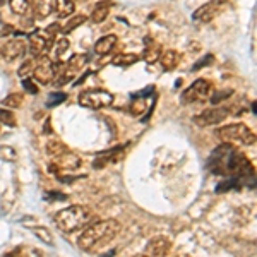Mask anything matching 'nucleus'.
Returning <instances> with one entry per match:
<instances>
[{"mask_svg": "<svg viewBox=\"0 0 257 257\" xmlns=\"http://www.w3.org/2000/svg\"><path fill=\"white\" fill-rule=\"evenodd\" d=\"M209 168L216 175H254V167L247 161L243 155L235 149L231 144L223 143L221 146L213 151L209 158Z\"/></svg>", "mask_w": 257, "mask_h": 257, "instance_id": "obj_1", "label": "nucleus"}, {"mask_svg": "<svg viewBox=\"0 0 257 257\" xmlns=\"http://www.w3.org/2000/svg\"><path fill=\"white\" fill-rule=\"evenodd\" d=\"M120 223L117 219H103V221L86 225V230L77 238V245L84 252H98L99 248L106 247L118 237Z\"/></svg>", "mask_w": 257, "mask_h": 257, "instance_id": "obj_2", "label": "nucleus"}, {"mask_svg": "<svg viewBox=\"0 0 257 257\" xmlns=\"http://www.w3.org/2000/svg\"><path fill=\"white\" fill-rule=\"evenodd\" d=\"M91 218H93V213H91L89 208L74 204L59 211V213H55L53 221H55V225L59 226L60 231H64V233H74V231L89 225Z\"/></svg>", "mask_w": 257, "mask_h": 257, "instance_id": "obj_3", "label": "nucleus"}, {"mask_svg": "<svg viewBox=\"0 0 257 257\" xmlns=\"http://www.w3.org/2000/svg\"><path fill=\"white\" fill-rule=\"evenodd\" d=\"M216 136L221 143L233 144V146H254L255 144V132L245 123H228L216 131Z\"/></svg>", "mask_w": 257, "mask_h": 257, "instance_id": "obj_4", "label": "nucleus"}, {"mask_svg": "<svg viewBox=\"0 0 257 257\" xmlns=\"http://www.w3.org/2000/svg\"><path fill=\"white\" fill-rule=\"evenodd\" d=\"M115 96L106 89L101 88H91V89H84L81 91L79 94V105L84 106V108H91V110H99L105 108V106H110L113 103Z\"/></svg>", "mask_w": 257, "mask_h": 257, "instance_id": "obj_5", "label": "nucleus"}, {"mask_svg": "<svg viewBox=\"0 0 257 257\" xmlns=\"http://www.w3.org/2000/svg\"><path fill=\"white\" fill-rule=\"evenodd\" d=\"M211 94H213V84L206 79H197L182 93V103H185V105L202 103L206 99H209Z\"/></svg>", "mask_w": 257, "mask_h": 257, "instance_id": "obj_6", "label": "nucleus"}, {"mask_svg": "<svg viewBox=\"0 0 257 257\" xmlns=\"http://www.w3.org/2000/svg\"><path fill=\"white\" fill-rule=\"evenodd\" d=\"M57 24H53L52 28H48V30L45 31H36L33 33L30 36V52H31V57L33 59H36V57H40L41 53H45L47 50L53 45V40H55V30H57Z\"/></svg>", "mask_w": 257, "mask_h": 257, "instance_id": "obj_7", "label": "nucleus"}, {"mask_svg": "<svg viewBox=\"0 0 257 257\" xmlns=\"http://www.w3.org/2000/svg\"><path fill=\"white\" fill-rule=\"evenodd\" d=\"M33 76L35 79L40 82V84H52L55 81V76H57V69H55V64L50 60L48 55L41 53L40 57L35 59V69H33Z\"/></svg>", "mask_w": 257, "mask_h": 257, "instance_id": "obj_8", "label": "nucleus"}, {"mask_svg": "<svg viewBox=\"0 0 257 257\" xmlns=\"http://www.w3.org/2000/svg\"><path fill=\"white\" fill-rule=\"evenodd\" d=\"M230 113L231 111L228 106H213V108H206L204 111L196 115V117H194V123L199 127L216 125V123L223 122Z\"/></svg>", "mask_w": 257, "mask_h": 257, "instance_id": "obj_9", "label": "nucleus"}, {"mask_svg": "<svg viewBox=\"0 0 257 257\" xmlns=\"http://www.w3.org/2000/svg\"><path fill=\"white\" fill-rule=\"evenodd\" d=\"M223 11H225V0H211V2L201 6L194 12L192 19L197 21V23H211V21L216 19Z\"/></svg>", "mask_w": 257, "mask_h": 257, "instance_id": "obj_10", "label": "nucleus"}, {"mask_svg": "<svg viewBox=\"0 0 257 257\" xmlns=\"http://www.w3.org/2000/svg\"><path fill=\"white\" fill-rule=\"evenodd\" d=\"M26 53V43L23 40H11L0 48V59L6 62H16Z\"/></svg>", "mask_w": 257, "mask_h": 257, "instance_id": "obj_11", "label": "nucleus"}, {"mask_svg": "<svg viewBox=\"0 0 257 257\" xmlns=\"http://www.w3.org/2000/svg\"><path fill=\"white\" fill-rule=\"evenodd\" d=\"M170 248H172V240H170L168 237H163V235H158V237H153L148 242L146 248H144V254L163 257V255L168 254Z\"/></svg>", "mask_w": 257, "mask_h": 257, "instance_id": "obj_12", "label": "nucleus"}, {"mask_svg": "<svg viewBox=\"0 0 257 257\" xmlns=\"http://www.w3.org/2000/svg\"><path fill=\"white\" fill-rule=\"evenodd\" d=\"M53 161H55V167L59 170H77L82 165L79 156L70 151H65V153H62V155L55 156Z\"/></svg>", "mask_w": 257, "mask_h": 257, "instance_id": "obj_13", "label": "nucleus"}, {"mask_svg": "<svg viewBox=\"0 0 257 257\" xmlns=\"http://www.w3.org/2000/svg\"><path fill=\"white\" fill-rule=\"evenodd\" d=\"M160 64H161V69L163 70L172 72V70H175L178 67V64H180V53L173 48L165 50V52H161V55H160Z\"/></svg>", "mask_w": 257, "mask_h": 257, "instance_id": "obj_14", "label": "nucleus"}, {"mask_svg": "<svg viewBox=\"0 0 257 257\" xmlns=\"http://www.w3.org/2000/svg\"><path fill=\"white\" fill-rule=\"evenodd\" d=\"M163 52V47L158 43V41L148 38L146 40V48L143 52V60L148 62V64H155V62L160 60V55Z\"/></svg>", "mask_w": 257, "mask_h": 257, "instance_id": "obj_15", "label": "nucleus"}, {"mask_svg": "<svg viewBox=\"0 0 257 257\" xmlns=\"http://www.w3.org/2000/svg\"><path fill=\"white\" fill-rule=\"evenodd\" d=\"M115 45H117V36L106 35L94 43V52H96V55H99V57H105V55H108V53L113 52Z\"/></svg>", "mask_w": 257, "mask_h": 257, "instance_id": "obj_16", "label": "nucleus"}, {"mask_svg": "<svg viewBox=\"0 0 257 257\" xmlns=\"http://www.w3.org/2000/svg\"><path fill=\"white\" fill-rule=\"evenodd\" d=\"M31 11L36 19H45L53 12V0H31Z\"/></svg>", "mask_w": 257, "mask_h": 257, "instance_id": "obj_17", "label": "nucleus"}, {"mask_svg": "<svg viewBox=\"0 0 257 257\" xmlns=\"http://www.w3.org/2000/svg\"><path fill=\"white\" fill-rule=\"evenodd\" d=\"M53 9L60 19H65L76 11V0H53Z\"/></svg>", "mask_w": 257, "mask_h": 257, "instance_id": "obj_18", "label": "nucleus"}, {"mask_svg": "<svg viewBox=\"0 0 257 257\" xmlns=\"http://www.w3.org/2000/svg\"><path fill=\"white\" fill-rule=\"evenodd\" d=\"M110 2H99L94 6L93 12H91V21L94 24H99V23H105V19L108 18L110 14Z\"/></svg>", "mask_w": 257, "mask_h": 257, "instance_id": "obj_19", "label": "nucleus"}, {"mask_svg": "<svg viewBox=\"0 0 257 257\" xmlns=\"http://www.w3.org/2000/svg\"><path fill=\"white\" fill-rule=\"evenodd\" d=\"M138 60H139V55H136V53H120V55L113 57L111 64L118 65V67H128V65H134Z\"/></svg>", "mask_w": 257, "mask_h": 257, "instance_id": "obj_20", "label": "nucleus"}, {"mask_svg": "<svg viewBox=\"0 0 257 257\" xmlns=\"http://www.w3.org/2000/svg\"><path fill=\"white\" fill-rule=\"evenodd\" d=\"M9 7L16 16H26L30 12V0H9Z\"/></svg>", "mask_w": 257, "mask_h": 257, "instance_id": "obj_21", "label": "nucleus"}, {"mask_svg": "<svg viewBox=\"0 0 257 257\" xmlns=\"http://www.w3.org/2000/svg\"><path fill=\"white\" fill-rule=\"evenodd\" d=\"M86 62H88V57L82 55V53H76V55L70 57V60L67 62V69L72 70V72H79L86 65Z\"/></svg>", "mask_w": 257, "mask_h": 257, "instance_id": "obj_22", "label": "nucleus"}, {"mask_svg": "<svg viewBox=\"0 0 257 257\" xmlns=\"http://www.w3.org/2000/svg\"><path fill=\"white\" fill-rule=\"evenodd\" d=\"M65 151H69V148L64 143H60V141H50L47 144V153L52 158H55V156H59Z\"/></svg>", "mask_w": 257, "mask_h": 257, "instance_id": "obj_23", "label": "nucleus"}, {"mask_svg": "<svg viewBox=\"0 0 257 257\" xmlns=\"http://www.w3.org/2000/svg\"><path fill=\"white\" fill-rule=\"evenodd\" d=\"M31 231L41 240V242L53 247V237H52V233H50V230H47V228H43V226H35V228H31Z\"/></svg>", "mask_w": 257, "mask_h": 257, "instance_id": "obj_24", "label": "nucleus"}, {"mask_svg": "<svg viewBox=\"0 0 257 257\" xmlns=\"http://www.w3.org/2000/svg\"><path fill=\"white\" fill-rule=\"evenodd\" d=\"M23 103H24V96H23V94H21V93H12L6 99H4L2 105L7 106V108H19Z\"/></svg>", "mask_w": 257, "mask_h": 257, "instance_id": "obj_25", "label": "nucleus"}, {"mask_svg": "<svg viewBox=\"0 0 257 257\" xmlns=\"http://www.w3.org/2000/svg\"><path fill=\"white\" fill-rule=\"evenodd\" d=\"M86 21H88V18H86V16H82V14H79V16H74V18L70 19L64 28H62V33H64V35H67V33L74 31V30H76V28H79L82 23H86Z\"/></svg>", "mask_w": 257, "mask_h": 257, "instance_id": "obj_26", "label": "nucleus"}, {"mask_svg": "<svg viewBox=\"0 0 257 257\" xmlns=\"http://www.w3.org/2000/svg\"><path fill=\"white\" fill-rule=\"evenodd\" d=\"M33 69H35V59H28V60H24L23 64L19 65V69H18V76L19 77H23V79H26V77H30L31 74H33Z\"/></svg>", "mask_w": 257, "mask_h": 257, "instance_id": "obj_27", "label": "nucleus"}, {"mask_svg": "<svg viewBox=\"0 0 257 257\" xmlns=\"http://www.w3.org/2000/svg\"><path fill=\"white\" fill-rule=\"evenodd\" d=\"M0 160L7 161V163H14L18 160V153L12 146H2L0 148Z\"/></svg>", "mask_w": 257, "mask_h": 257, "instance_id": "obj_28", "label": "nucleus"}, {"mask_svg": "<svg viewBox=\"0 0 257 257\" xmlns=\"http://www.w3.org/2000/svg\"><path fill=\"white\" fill-rule=\"evenodd\" d=\"M0 123H4V125H9V127H16L14 113H11V111H6V110H0Z\"/></svg>", "mask_w": 257, "mask_h": 257, "instance_id": "obj_29", "label": "nucleus"}, {"mask_svg": "<svg viewBox=\"0 0 257 257\" xmlns=\"http://www.w3.org/2000/svg\"><path fill=\"white\" fill-rule=\"evenodd\" d=\"M67 99V94L65 93H52L50 94V98H48V101H47V106H55V105H59V103H62V101H65Z\"/></svg>", "mask_w": 257, "mask_h": 257, "instance_id": "obj_30", "label": "nucleus"}, {"mask_svg": "<svg viewBox=\"0 0 257 257\" xmlns=\"http://www.w3.org/2000/svg\"><path fill=\"white\" fill-rule=\"evenodd\" d=\"M69 50V40L67 38H60L59 41H57V45H55V53H57V57H64V53Z\"/></svg>", "mask_w": 257, "mask_h": 257, "instance_id": "obj_31", "label": "nucleus"}, {"mask_svg": "<svg viewBox=\"0 0 257 257\" xmlns=\"http://www.w3.org/2000/svg\"><path fill=\"white\" fill-rule=\"evenodd\" d=\"M144 110H146V101H144V99H136V101H132V105H131L132 115H141Z\"/></svg>", "mask_w": 257, "mask_h": 257, "instance_id": "obj_32", "label": "nucleus"}, {"mask_svg": "<svg viewBox=\"0 0 257 257\" xmlns=\"http://www.w3.org/2000/svg\"><path fill=\"white\" fill-rule=\"evenodd\" d=\"M74 74H76V72H72V70H69V69H67V70H65V72L60 76V79H57V81H55V84H57V86L67 84V82H70V81L74 79Z\"/></svg>", "mask_w": 257, "mask_h": 257, "instance_id": "obj_33", "label": "nucleus"}, {"mask_svg": "<svg viewBox=\"0 0 257 257\" xmlns=\"http://www.w3.org/2000/svg\"><path fill=\"white\" fill-rule=\"evenodd\" d=\"M213 62H214V55H206L202 60H199L196 65H194V70H199V69H202V67H208V65H213Z\"/></svg>", "mask_w": 257, "mask_h": 257, "instance_id": "obj_34", "label": "nucleus"}, {"mask_svg": "<svg viewBox=\"0 0 257 257\" xmlns=\"http://www.w3.org/2000/svg\"><path fill=\"white\" fill-rule=\"evenodd\" d=\"M23 88L28 91V93H31V94H38L40 91H38V86L35 84V82H31V81H28V79H24L23 81Z\"/></svg>", "mask_w": 257, "mask_h": 257, "instance_id": "obj_35", "label": "nucleus"}, {"mask_svg": "<svg viewBox=\"0 0 257 257\" xmlns=\"http://www.w3.org/2000/svg\"><path fill=\"white\" fill-rule=\"evenodd\" d=\"M0 132H2V123H0Z\"/></svg>", "mask_w": 257, "mask_h": 257, "instance_id": "obj_36", "label": "nucleus"}]
</instances>
